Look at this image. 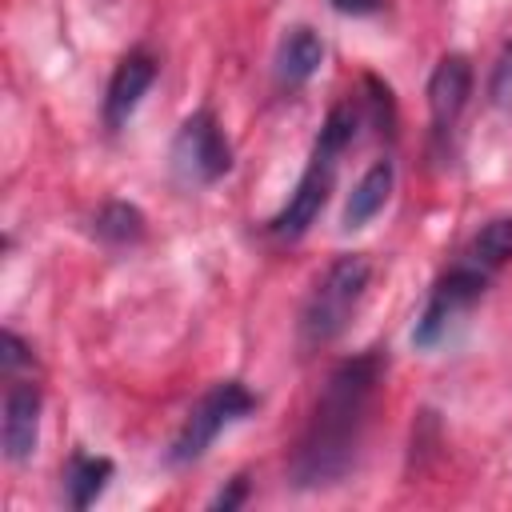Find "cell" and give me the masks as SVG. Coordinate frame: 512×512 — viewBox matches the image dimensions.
<instances>
[{"label": "cell", "instance_id": "cell-1", "mask_svg": "<svg viewBox=\"0 0 512 512\" xmlns=\"http://www.w3.org/2000/svg\"><path fill=\"white\" fill-rule=\"evenodd\" d=\"M380 380H384L380 348H368L332 368V376L312 408V420L292 452V480L300 488L336 484L352 468Z\"/></svg>", "mask_w": 512, "mask_h": 512}, {"label": "cell", "instance_id": "cell-2", "mask_svg": "<svg viewBox=\"0 0 512 512\" xmlns=\"http://www.w3.org/2000/svg\"><path fill=\"white\" fill-rule=\"evenodd\" d=\"M356 124H360V116H356L352 104H336V108L324 116V128H320V136H316V144H312V156H308V168L300 172V180H296L292 196L284 200V208L268 220V232H272L276 240H300V236L316 224V216L324 212V204H328V196H332L340 152H344V148L352 144V136H356Z\"/></svg>", "mask_w": 512, "mask_h": 512}, {"label": "cell", "instance_id": "cell-3", "mask_svg": "<svg viewBox=\"0 0 512 512\" xmlns=\"http://www.w3.org/2000/svg\"><path fill=\"white\" fill-rule=\"evenodd\" d=\"M368 280H372V264L364 256H356V252L336 256L324 268V276L312 284V292L300 308V344L304 348L332 344L348 328L352 312L360 308V300L368 292Z\"/></svg>", "mask_w": 512, "mask_h": 512}, {"label": "cell", "instance_id": "cell-4", "mask_svg": "<svg viewBox=\"0 0 512 512\" xmlns=\"http://www.w3.org/2000/svg\"><path fill=\"white\" fill-rule=\"evenodd\" d=\"M252 408H256V396H252L240 380H220V384H212V388L192 404V412L184 416L180 432L172 436L168 460H172V464H192V460H200V456L212 448V440H216L228 424L244 420Z\"/></svg>", "mask_w": 512, "mask_h": 512}, {"label": "cell", "instance_id": "cell-5", "mask_svg": "<svg viewBox=\"0 0 512 512\" xmlns=\"http://www.w3.org/2000/svg\"><path fill=\"white\" fill-rule=\"evenodd\" d=\"M488 284H492V272L480 268V264H472L468 256H460V260L432 284L428 304H424V312H420V320H416V328H412V344H416V348L440 344V340L452 332V324L488 292Z\"/></svg>", "mask_w": 512, "mask_h": 512}, {"label": "cell", "instance_id": "cell-6", "mask_svg": "<svg viewBox=\"0 0 512 512\" xmlns=\"http://www.w3.org/2000/svg\"><path fill=\"white\" fill-rule=\"evenodd\" d=\"M228 168H232V148L216 116L208 108L192 112L172 140V176L184 188H204V184H216Z\"/></svg>", "mask_w": 512, "mask_h": 512}, {"label": "cell", "instance_id": "cell-7", "mask_svg": "<svg viewBox=\"0 0 512 512\" xmlns=\"http://www.w3.org/2000/svg\"><path fill=\"white\" fill-rule=\"evenodd\" d=\"M40 388L32 380H12L4 392V424H0V440H4V456L12 464H24L36 452L40 440Z\"/></svg>", "mask_w": 512, "mask_h": 512}, {"label": "cell", "instance_id": "cell-8", "mask_svg": "<svg viewBox=\"0 0 512 512\" xmlns=\"http://www.w3.org/2000/svg\"><path fill=\"white\" fill-rule=\"evenodd\" d=\"M468 96H472V64H468V56L448 52L428 76V112H432L436 136L456 128L460 112L468 108Z\"/></svg>", "mask_w": 512, "mask_h": 512}, {"label": "cell", "instance_id": "cell-9", "mask_svg": "<svg viewBox=\"0 0 512 512\" xmlns=\"http://www.w3.org/2000/svg\"><path fill=\"white\" fill-rule=\"evenodd\" d=\"M156 68H160L156 56H148L144 48L128 52V56L116 64V72H112V80H108V92H104V124H108L112 132L128 124V116L136 112L140 96L152 88Z\"/></svg>", "mask_w": 512, "mask_h": 512}, {"label": "cell", "instance_id": "cell-10", "mask_svg": "<svg viewBox=\"0 0 512 512\" xmlns=\"http://www.w3.org/2000/svg\"><path fill=\"white\" fill-rule=\"evenodd\" d=\"M324 64V44L312 28L296 24L284 32L280 48H276V84L280 88H300L304 80L316 76V68Z\"/></svg>", "mask_w": 512, "mask_h": 512}, {"label": "cell", "instance_id": "cell-11", "mask_svg": "<svg viewBox=\"0 0 512 512\" xmlns=\"http://www.w3.org/2000/svg\"><path fill=\"white\" fill-rule=\"evenodd\" d=\"M392 184H396L392 160H376V164L356 180V188H352V196H348V204H344V228H348V232H352V228H364V224L388 204Z\"/></svg>", "mask_w": 512, "mask_h": 512}, {"label": "cell", "instance_id": "cell-12", "mask_svg": "<svg viewBox=\"0 0 512 512\" xmlns=\"http://www.w3.org/2000/svg\"><path fill=\"white\" fill-rule=\"evenodd\" d=\"M108 476H112V460L76 452V456L68 460V468H64V492H68V504H72V508H88V504L104 492Z\"/></svg>", "mask_w": 512, "mask_h": 512}, {"label": "cell", "instance_id": "cell-13", "mask_svg": "<svg viewBox=\"0 0 512 512\" xmlns=\"http://www.w3.org/2000/svg\"><path fill=\"white\" fill-rule=\"evenodd\" d=\"M464 256L496 276V272L512 260V216H496V220H488V224L472 236V244L464 248Z\"/></svg>", "mask_w": 512, "mask_h": 512}, {"label": "cell", "instance_id": "cell-14", "mask_svg": "<svg viewBox=\"0 0 512 512\" xmlns=\"http://www.w3.org/2000/svg\"><path fill=\"white\" fill-rule=\"evenodd\" d=\"M96 236L108 244H136L144 236V216L132 204H104L96 212Z\"/></svg>", "mask_w": 512, "mask_h": 512}, {"label": "cell", "instance_id": "cell-15", "mask_svg": "<svg viewBox=\"0 0 512 512\" xmlns=\"http://www.w3.org/2000/svg\"><path fill=\"white\" fill-rule=\"evenodd\" d=\"M488 96H492V104H512V40L500 48V56H496V64H492Z\"/></svg>", "mask_w": 512, "mask_h": 512}, {"label": "cell", "instance_id": "cell-16", "mask_svg": "<svg viewBox=\"0 0 512 512\" xmlns=\"http://www.w3.org/2000/svg\"><path fill=\"white\" fill-rule=\"evenodd\" d=\"M28 360H32V356H28V344H24L16 332H4V336H0V368H4V376L12 380L16 368L28 364Z\"/></svg>", "mask_w": 512, "mask_h": 512}, {"label": "cell", "instance_id": "cell-17", "mask_svg": "<svg viewBox=\"0 0 512 512\" xmlns=\"http://www.w3.org/2000/svg\"><path fill=\"white\" fill-rule=\"evenodd\" d=\"M240 496H244V476H240V480H236L228 492H220V496L212 500V508H232V504H240Z\"/></svg>", "mask_w": 512, "mask_h": 512}, {"label": "cell", "instance_id": "cell-18", "mask_svg": "<svg viewBox=\"0 0 512 512\" xmlns=\"http://www.w3.org/2000/svg\"><path fill=\"white\" fill-rule=\"evenodd\" d=\"M340 12H372V8H380V0H332Z\"/></svg>", "mask_w": 512, "mask_h": 512}]
</instances>
